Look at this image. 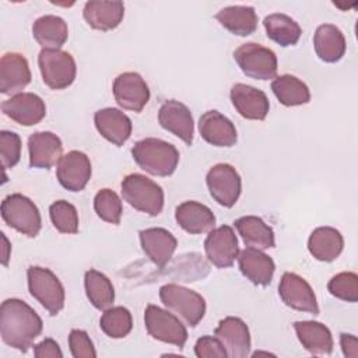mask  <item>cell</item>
Segmentation results:
<instances>
[{
  "label": "cell",
  "instance_id": "31",
  "mask_svg": "<svg viewBox=\"0 0 358 358\" xmlns=\"http://www.w3.org/2000/svg\"><path fill=\"white\" fill-rule=\"evenodd\" d=\"M32 35L42 49H60L69 38V28L62 17L48 14L35 20Z\"/></svg>",
  "mask_w": 358,
  "mask_h": 358
},
{
  "label": "cell",
  "instance_id": "13",
  "mask_svg": "<svg viewBox=\"0 0 358 358\" xmlns=\"http://www.w3.org/2000/svg\"><path fill=\"white\" fill-rule=\"evenodd\" d=\"M204 250L213 266L218 268L231 267L239 255L238 238L234 229L229 225L211 229L204 241Z\"/></svg>",
  "mask_w": 358,
  "mask_h": 358
},
{
  "label": "cell",
  "instance_id": "18",
  "mask_svg": "<svg viewBox=\"0 0 358 358\" xmlns=\"http://www.w3.org/2000/svg\"><path fill=\"white\" fill-rule=\"evenodd\" d=\"M31 70L24 55L4 53L0 59V92L3 95L20 94L31 83Z\"/></svg>",
  "mask_w": 358,
  "mask_h": 358
},
{
  "label": "cell",
  "instance_id": "32",
  "mask_svg": "<svg viewBox=\"0 0 358 358\" xmlns=\"http://www.w3.org/2000/svg\"><path fill=\"white\" fill-rule=\"evenodd\" d=\"M215 20L231 34L252 35L257 28V14L250 6H228L215 14Z\"/></svg>",
  "mask_w": 358,
  "mask_h": 358
},
{
  "label": "cell",
  "instance_id": "28",
  "mask_svg": "<svg viewBox=\"0 0 358 358\" xmlns=\"http://www.w3.org/2000/svg\"><path fill=\"white\" fill-rule=\"evenodd\" d=\"M344 248V239L338 229L333 227H319L312 231L308 239L309 253L319 262L336 260Z\"/></svg>",
  "mask_w": 358,
  "mask_h": 358
},
{
  "label": "cell",
  "instance_id": "38",
  "mask_svg": "<svg viewBox=\"0 0 358 358\" xmlns=\"http://www.w3.org/2000/svg\"><path fill=\"white\" fill-rule=\"evenodd\" d=\"M49 217L53 227L62 234H77L78 232V213L76 207L66 201L57 200L49 207Z\"/></svg>",
  "mask_w": 358,
  "mask_h": 358
},
{
  "label": "cell",
  "instance_id": "5",
  "mask_svg": "<svg viewBox=\"0 0 358 358\" xmlns=\"http://www.w3.org/2000/svg\"><path fill=\"white\" fill-rule=\"evenodd\" d=\"M1 218L20 234L35 238L42 228V218L36 204L21 193H13L1 201Z\"/></svg>",
  "mask_w": 358,
  "mask_h": 358
},
{
  "label": "cell",
  "instance_id": "16",
  "mask_svg": "<svg viewBox=\"0 0 358 358\" xmlns=\"http://www.w3.org/2000/svg\"><path fill=\"white\" fill-rule=\"evenodd\" d=\"M214 336L220 340L227 351V357L245 358L250 352V331L248 324L236 316H227L220 320L214 330Z\"/></svg>",
  "mask_w": 358,
  "mask_h": 358
},
{
  "label": "cell",
  "instance_id": "29",
  "mask_svg": "<svg viewBox=\"0 0 358 358\" xmlns=\"http://www.w3.org/2000/svg\"><path fill=\"white\" fill-rule=\"evenodd\" d=\"M313 46L317 57L324 63L338 62L347 49L344 34L333 24H322L313 36Z\"/></svg>",
  "mask_w": 358,
  "mask_h": 358
},
{
  "label": "cell",
  "instance_id": "20",
  "mask_svg": "<svg viewBox=\"0 0 358 358\" xmlns=\"http://www.w3.org/2000/svg\"><path fill=\"white\" fill-rule=\"evenodd\" d=\"M29 166L50 169L63 157V143L52 131H35L28 138Z\"/></svg>",
  "mask_w": 358,
  "mask_h": 358
},
{
  "label": "cell",
  "instance_id": "27",
  "mask_svg": "<svg viewBox=\"0 0 358 358\" xmlns=\"http://www.w3.org/2000/svg\"><path fill=\"white\" fill-rule=\"evenodd\" d=\"M83 17L87 24L98 31H110L119 27L124 17V4L122 1H87Z\"/></svg>",
  "mask_w": 358,
  "mask_h": 358
},
{
  "label": "cell",
  "instance_id": "37",
  "mask_svg": "<svg viewBox=\"0 0 358 358\" xmlns=\"http://www.w3.org/2000/svg\"><path fill=\"white\" fill-rule=\"evenodd\" d=\"M94 210L96 215L109 224H120L123 206L120 197L110 189H101L94 197Z\"/></svg>",
  "mask_w": 358,
  "mask_h": 358
},
{
  "label": "cell",
  "instance_id": "7",
  "mask_svg": "<svg viewBox=\"0 0 358 358\" xmlns=\"http://www.w3.org/2000/svg\"><path fill=\"white\" fill-rule=\"evenodd\" d=\"M38 66L43 83L50 90H64L76 80V60L62 49H42L38 56Z\"/></svg>",
  "mask_w": 358,
  "mask_h": 358
},
{
  "label": "cell",
  "instance_id": "10",
  "mask_svg": "<svg viewBox=\"0 0 358 358\" xmlns=\"http://www.w3.org/2000/svg\"><path fill=\"white\" fill-rule=\"evenodd\" d=\"M206 183L211 197L222 207L231 208L242 192V180L238 171L229 164H217L206 175Z\"/></svg>",
  "mask_w": 358,
  "mask_h": 358
},
{
  "label": "cell",
  "instance_id": "8",
  "mask_svg": "<svg viewBox=\"0 0 358 358\" xmlns=\"http://www.w3.org/2000/svg\"><path fill=\"white\" fill-rule=\"evenodd\" d=\"M234 59L242 73L253 80H271L277 74V56L270 49L256 42L241 45L234 52Z\"/></svg>",
  "mask_w": 358,
  "mask_h": 358
},
{
  "label": "cell",
  "instance_id": "19",
  "mask_svg": "<svg viewBox=\"0 0 358 358\" xmlns=\"http://www.w3.org/2000/svg\"><path fill=\"white\" fill-rule=\"evenodd\" d=\"M229 96L234 108L242 117L249 120L266 119L270 109V102L262 90L238 83L232 85Z\"/></svg>",
  "mask_w": 358,
  "mask_h": 358
},
{
  "label": "cell",
  "instance_id": "9",
  "mask_svg": "<svg viewBox=\"0 0 358 358\" xmlns=\"http://www.w3.org/2000/svg\"><path fill=\"white\" fill-rule=\"evenodd\" d=\"M144 324L147 333L162 343L183 348L187 341V330L178 316L154 303L147 305L144 310Z\"/></svg>",
  "mask_w": 358,
  "mask_h": 358
},
{
  "label": "cell",
  "instance_id": "42",
  "mask_svg": "<svg viewBox=\"0 0 358 358\" xmlns=\"http://www.w3.org/2000/svg\"><path fill=\"white\" fill-rule=\"evenodd\" d=\"M194 354L199 358H225L227 351L217 337L203 336L194 344Z\"/></svg>",
  "mask_w": 358,
  "mask_h": 358
},
{
  "label": "cell",
  "instance_id": "33",
  "mask_svg": "<svg viewBox=\"0 0 358 358\" xmlns=\"http://www.w3.org/2000/svg\"><path fill=\"white\" fill-rule=\"evenodd\" d=\"M263 27L266 29L267 38L282 48L295 45L302 34L299 24L282 13H273L264 17Z\"/></svg>",
  "mask_w": 358,
  "mask_h": 358
},
{
  "label": "cell",
  "instance_id": "35",
  "mask_svg": "<svg viewBox=\"0 0 358 358\" xmlns=\"http://www.w3.org/2000/svg\"><path fill=\"white\" fill-rule=\"evenodd\" d=\"M84 287L87 298L98 310H106L113 305L115 288L103 273L94 268L85 271Z\"/></svg>",
  "mask_w": 358,
  "mask_h": 358
},
{
  "label": "cell",
  "instance_id": "22",
  "mask_svg": "<svg viewBox=\"0 0 358 358\" xmlns=\"http://www.w3.org/2000/svg\"><path fill=\"white\" fill-rule=\"evenodd\" d=\"M94 123L98 133L116 147H122L131 136V120L120 109L103 108L96 110Z\"/></svg>",
  "mask_w": 358,
  "mask_h": 358
},
{
  "label": "cell",
  "instance_id": "43",
  "mask_svg": "<svg viewBox=\"0 0 358 358\" xmlns=\"http://www.w3.org/2000/svg\"><path fill=\"white\" fill-rule=\"evenodd\" d=\"M34 355L36 358H62L63 352L53 338H45L34 345Z\"/></svg>",
  "mask_w": 358,
  "mask_h": 358
},
{
  "label": "cell",
  "instance_id": "25",
  "mask_svg": "<svg viewBox=\"0 0 358 358\" xmlns=\"http://www.w3.org/2000/svg\"><path fill=\"white\" fill-rule=\"evenodd\" d=\"M175 220L183 231L192 235L210 232L215 227L214 213L194 200L180 203L175 210Z\"/></svg>",
  "mask_w": 358,
  "mask_h": 358
},
{
  "label": "cell",
  "instance_id": "3",
  "mask_svg": "<svg viewBox=\"0 0 358 358\" xmlns=\"http://www.w3.org/2000/svg\"><path fill=\"white\" fill-rule=\"evenodd\" d=\"M120 187L123 200L134 210L151 217H155L162 211L164 190L150 178L141 173H130L122 180Z\"/></svg>",
  "mask_w": 358,
  "mask_h": 358
},
{
  "label": "cell",
  "instance_id": "36",
  "mask_svg": "<svg viewBox=\"0 0 358 358\" xmlns=\"http://www.w3.org/2000/svg\"><path fill=\"white\" fill-rule=\"evenodd\" d=\"M101 330L110 338H123L133 329V317L124 306H110L99 319Z\"/></svg>",
  "mask_w": 358,
  "mask_h": 358
},
{
  "label": "cell",
  "instance_id": "41",
  "mask_svg": "<svg viewBox=\"0 0 358 358\" xmlns=\"http://www.w3.org/2000/svg\"><path fill=\"white\" fill-rule=\"evenodd\" d=\"M69 347L74 358H95L96 351L87 331L73 329L69 334Z\"/></svg>",
  "mask_w": 358,
  "mask_h": 358
},
{
  "label": "cell",
  "instance_id": "11",
  "mask_svg": "<svg viewBox=\"0 0 358 358\" xmlns=\"http://www.w3.org/2000/svg\"><path fill=\"white\" fill-rule=\"evenodd\" d=\"M278 295L291 309L319 315V305L312 287L305 278L295 273L287 271L282 274L278 284Z\"/></svg>",
  "mask_w": 358,
  "mask_h": 358
},
{
  "label": "cell",
  "instance_id": "34",
  "mask_svg": "<svg viewBox=\"0 0 358 358\" xmlns=\"http://www.w3.org/2000/svg\"><path fill=\"white\" fill-rule=\"evenodd\" d=\"M271 91L284 106H299L310 101L308 85L295 76L282 74L271 81Z\"/></svg>",
  "mask_w": 358,
  "mask_h": 358
},
{
  "label": "cell",
  "instance_id": "26",
  "mask_svg": "<svg viewBox=\"0 0 358 358\" xmlns=\"http://www.w3.org/2000/svg\"><path fill=\"white\" fill-rule=\"evenodd\" d=\"M294 329L302 347L313 355H330L333 351V336L327 326L315 320L295 322Z\"/></svg>",
  "mask_w": 358,
  "mask_h": 358
},
{
  "label": "cell",
  "instance_id": "40",
  "mask_svg": "<svg viewBox=\"0 0 358 358\" xmlns=\"http://www.w3.org/2000/svg\"><path fill=\"white\" fill-rule=\"evenodd\" d=\"M0 157L4 169L15 166L21 158V138L17 133L1 130L0 131Z\"/></svg>",
  "mask_w": 358,
  "mask_h": 358
},
{
  "label": "cell",
  "instance_id": "30",
  "mask_svg": "<svg viewBox=\"0 0 358 358\" xmlns=\"http://www.w3.org/2000/svg\"><path fill=\"white\" fill-rule=\"evenodd\" d=\"M234 224L246 246L260 250L271 249L275 246L273 228L267 225L260 217L245 215L238 218Z\"/></svg>",
  "mask_w": 358,
  "mask_h": 358
},
{
  "label": "cell",
  "instance_id": "6",
  "mask_svg": "<svg viewBox=\"0 0 358 358\" xmlns=\"http://www.w3.org/2000/svg\"><path fill=\"white\" fill-rule=\"evenodd\" d=\"M27 278L29 294L49 312V315L55 316L64 308V288L52 270L31 266L27 270Z\"/></svg>",
  "mask_w": 358,
  "mask_h": 358
},
{
  "label": "cell",
  "instance_id": "45",
  "mask_svg": "<svg viewBox=\"0 0 358 358\" xmlns=\"http://www.w3.org/2000/svg\"><path fill=\"white\" fill-rule=\"evenodd\" d=\"M1 239H3V257H1V263L3 266H7L8 264V260H10V243H8V239L6 238V235L1 232Z\"/></svg>",
  "mask_w": 358,
  "mask_h": 358
},
{
  "label": "cell",
  "instance_id": "17",
  "mask_svg": "<svg viewBox=\"0 0 358 358\" xmlns=\"http://www.w3.org/2000/svg\"><path fill=\"white\" fill-rule=\"evenodd\" d=\"M158 122L162 129L179 137L185 144L192 145L194 122L190 109L175 99L165 101L158 110Z\"/></svg>",
  "mask_w": 358,
  "mask_h": 358
},
{
  "label": "cell",
  "instance_id": "4",
  "mask_svg": "<svg viewBox=\"0 0 358 358\" xmlns=\"http://www.w3.org/2000/svg\"><path fill=\"white\" fill-rule=\"evenodd\" d=\"M159 299L168 310L190 327H196L206 315V299L186 287L165 284L159 288Z\"/></svg>",
  "mask_w": 358,
  "mask_h": 358
},
{
  "label": "cell",
  "instance_id": "21",
  "mask_svg": "<svg viewBox=\"0 0 358 358\" xmlns=\"http://www.w3.org/2000/svg\"><path fill=\"white\" fill-rule=\"evenodd\" d=\"M141 249L145 256L159 268L165 267L178 246L176 238L165 228H147L138 232Z\"/></svg>",
  "mask_w": 358,
  "mask_h": 358
},
{
  "label": "cell",
  "instance_id": "39",
  "mask_svg": "<svg viewBox=\"0 0 358 358\" xmlns=\"http://www.w3.org/2000/svg\"><path fill=\"white\" fill-rule=\"evenodd\" d=\"M329 292L341 301H358V275L352 271H343L330 278L327 284Z\"/></svg>",
  "mask_w": 358,
  "mask_h": 358
},
{
  "label": "cell",
  "instance_id": "2",
  "mask_svg": "<svg viewBox=\"0 0 358 358\" xmlns=\"http://www.w3.org/2000/svg\"><path fill=\"white\" fill-rule=\"evenodd\" d=\"M134 162L154 176H169L179 164L178 148L161 138L147 137L137 141L131 148Z\"/></svg>",
  "mask_w": 358,
  "mask_h": 358
},
{
  "label": "cell",
  "instance_id": "14",
  "mask_svg": "<svg viewBox=\"0 0 358 358\" xmlns=\"http://www.w3.org/2000/svg\"><path fill=\"white\" fill-rule=\"evenodd\" d=\"M92 168L90 158L77 150L64 154L56 166L59 183L70 192H81L91 179Z\"/></svg>",
  "mask_w": 358,
  "mask_h": 358
},
{
  "label": "cell",
  "instance_id": "12",
  "mask_svg": "<svg viewBox=\"0 0 358 358\" xmlns=\"http://www.w3.org/2000/svg\"><path fill=\"white\" fill-rule=\"evenodd\" d=\"M116 103L131 112H141L150 101V88L144 78L134 71L119 74L112 85Z\"/></svg>",
  "mask_w": 358,
  "mask_h": 358
},
{
  "label": "cell",
  "instance_id": "1",
  "mask_svg": "<svg viewBox=\"0 0 358 358\" xmlns=\"http://www.w3.org/2000/svg\"><path fill=\"white\" fill-rule=\"evenodd\" d=\"M43 323L39 315L18 298L6 299L0 306V336L4 344L21 352L32 347L42 333Z\"/></svg>",
  "mask_w": 358,
  "mask_h": 358
},
{
  "label": "cell",
  "instance_id": "44",
  "mask_svg": "<svg viewBox=\"0 0 358 358\" xmlns=\"http://www.w3.org/2000/svg\"><path fill=\"white\" fill-rule=\"evenodd\" d=\"M340 345L344 357L358 358V340L354 334L341 333L340 334Z\"/></svg>",
  "mask_w": 358,
  "mask_h": 358
},
{
  "label": "cell",
  "instance_id": "23",
  "mask_svg": "<svg viewBox=\"0 0 358 358\" xmlns=\"http://www.w3.org/2000/svg\"><path fill=\"white\" fill-rule=\"evenodd\" d=\"M201 137L215 147H232L238 140L235 124L218 110H207L199 119Z\"/></svg>",
  "mask_w": 358,
  "mask_h": 358
},
{
  "label": "cell",
  "instance_id": "15",
  "mask_svg": "<svg viewBox=\"0 0 358 358\" xmlns=\"http://www.w3.org/2000/svg\"><path fill=\"white\" fill-rule=\"evenodd\" d=\"M3 113L21 126L38 124L46 116L43 99L34 92H20L1 102Z\"/></svg>",
  "mask_w": 358,
  "mask_h": 358
},
{
  "label": "cell",
  "instance_id": "24",
  "mask_svg": "<svg viewBox=\"0 0 358 358\" xmlns=\"http://www.w3.org/2000/svg\"><path fill=\"white\" fill-rule=\"evenodd\" d=\"M241 273L255 285L266 287L271 282L275 264L274 260L260 249L245 248L238 255Z\"/></svg>",
  "mask_w": 358,
  "mask_h": 358
}]
</instances>
